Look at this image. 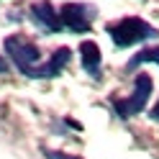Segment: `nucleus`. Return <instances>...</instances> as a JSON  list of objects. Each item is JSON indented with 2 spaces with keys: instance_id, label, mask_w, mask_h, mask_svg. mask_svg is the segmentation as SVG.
Returning <instances> with one entry per match:
<instances>
[{
  "instance_id": "obj_6",
  "label": "nucleus",
  "mask_w": 159,
  "mask_h": 159,
  "mask_svg": "<svg viewBox=\"0 0 159 159\" xmlns=\"http://www.w3.org/2000/svg\"><path fill=\"white\" fill-rule=\"evenodd\" d=\"M80 59H82V69L90 77H100V64H103V57H100V46L95 41H82L80 44Z\"/></svg>"
},
{
  "instance_id": "obj_2",
  "label": "nucleus",
  "mask_w": 159,
  "mask_h": 159,
  "mask_svg": "<svg viewBox=\"0 0 159 159\" xmlns=\"http://www.w3.org/2000/svg\"><path fill=\"white\" fill-rule=\"evenodd\" d=\"M5 52L26 77L39 80V69H41L44 62H41V52L36 49V44L26 41L23 36H11V39H5Z\"/></svg>"
},
{
  "instance_id": "obj_8",
  "label": "nucleus",
  "mask_w": 159,
  "mask_h": 159,
  "mask_svg": "<svg viewBox=\"0 0 159 159\" xmlns=\"http://www.w3.org/2000/svg\"><path fill=\"white\" fill-rule=\"evenodd\" d=\"M146 62H154V64H159V46L141 49V52H139L136 57H131V59H128L126 69H136V67H141V64H146Z\"/></svg>"
},
{
  "instance_id": "obj_7",
  "label": "nucleus",
  "mask_w": 159,
  "mask_h": 159,
  "mask_svg": "<svg viewBox=\"0 0 159 159\" xmlns=\"http://www.w3.org/2000/svg\"><path fill=\"white\" fill-rule=\"evenodd\" d=\"M69 49L67 46H62V49H57V52L46 59V62L41 64V69H39V80H46V77H57L62 69L67 67V62H69Z\"/></svg>"
},
{
  "instance_id": "obj_9",
  "label": "nucleus",
  "mask_w": 159,
  "mask_h": 159,
  "mask_svg": "<svg viewBox=\"0 0 159 159\" xmlns=\"http://www.w3.org/2000/svg\"><path fill=\"white\" fill-rule=\"evenodd\" d=\"M46 159H80V157H72V154H64V152H52V149H44Z\"/></svg>"
},
{
  "instance_id": "obj_1",
  "label": "nucleus",
  "mask_w": 159,
  "mask_h": 159,
  "mask_svg": "<svg viewBox=\"0 0 159 159\" xmlns=\"http://www.w3.org/2000/svg\"><path fill=\"white\" fill-rule=\"evenodd\" d=\"M105 31L111 36V41L116 46H121V49L149 41V39L157 36V28L149 26L146 21H141V18H123V21H118V23H108Z\"/></svg>"
},
{
  "instance_id": "obj_4",
  "label": "nucleus",
  "mask_w": 159,
  "mask_h": 159,
  "mask_svg": "<svg viewBox=\"0 0 159 159\" xmlns=\"http://www.w3.org/2000/svg\"><path fill=\"white\" fill-rule=\"evenodd\" d=\"M59 16H62V23L72 34H87V31H90V26H93L95 8L85 5V3H67Z\"/></svg>"
},
{
  "instance_id": "obj_5",
  "label": "nucleus",
  "mask_w": 159,
  "mask_h": 159,
  "mask_svg": "<svg viewBox=\"0 0 159 159\" xmlns=\"http://www.w3.org/2000/svg\"><path fill=\"white\" fill-rule=\"evenodd\" d=\"M31 18L44 28V31H49V34H59V31L64 28L62 16H59L54 8H52V3H49V0H39V3L31 5Z\"/></svg>"
},
{
  "instance_id": "obj_10",
  "label": "nucleus",
  "mask_w": 159,
  "mask_h": 159,
  "mask_svg": "<svg viewBox=\"0 0 159 159\" xmlns=\"http://www.w3.org/2000/svg\"><path fill=\"white\" fill-rule=\"evenodd\" d=\"M152 118H154V121H159V100H157V105L152 108Z\"/></svg>"
},
{
  "instance_id": "obj_11",
  "label": "nucleus",
  "mask_w": 159,
  "mask_h": 159,
  "mask_svg": "<svg viewBox=\"0 0 159 159\" xmlns=\"http://www.w3.org/2000/svg\"><path fill=\"white\" fill-rule=\"evenodd\" d=\"M5 69H8V64L3 62V59H0V72H5Z\"/></svg>"
},
{
  "instance_id": "obj_3",
  "label": "nucleus",
  "mask_w": 159,
  "mask_h": 159,
  "mask_svg": "<svg viewBox=\"0 0 159 159\" xmlns=\"http://www.w3.org/2000/svg\"><path fill=\"white\" fill-rule=\"evenodd\" d=\"M152 87H154L152 85V77H149V75H139L131 98H126V100H113L116 113L121 116V118H131L136 113H141L144 105H146V100H149V95H152Z\"/></svg>"
}]
</instances>
